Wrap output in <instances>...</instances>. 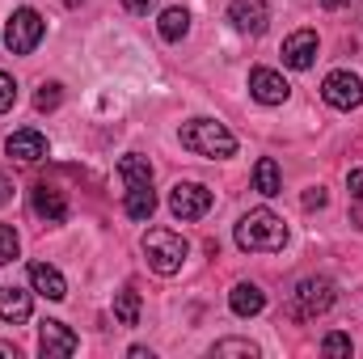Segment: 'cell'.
Masks as SVG:
<instances>
[{
    "mask_svg": "<svg viewBox=\"0 0 363 359\" xmlns=\"http://www.w3.org/2000/svg\"><path fill=\"white\" fill-rule=\"evenodd\" d=\"M233 237H237V245L245 254H279L287 245V224H283V216H274L271 207H254V211H245L237 220Z\"/></svg>",
    "mask_w": 363,
    "mask_h": 359,
    "instance_id": "obj_1",
    "label": "cell"
},
{
    "mask_svg": "<svg viewBox=\"0 0 363 359\" xmlns=\"http://www.w3.org/2000/svg\"><path fill=\"white\" fill-rule=\"evenodd\" d=\"M182 148L211 157V161H228L237 153V136L216 118H190V123H182Z\"/></svg>",
    "mask_w": 363,
    "mask_h": 359,
    "instance_id": "obj_2",
    "label": "cell"
},
{
    "mask_svg": "<svg viewBox=\"0 0 363 359\" xmlns=\"http://www.w3.org/2000/svg\"><path fill=\"white\" fill-rule=\"evenodd\" d=\"M334 300H338V292H334L330 279H321V275L300 279L296 292H291V300H287V317H291V321H317L321 313L334 309Z\"/></svg>",
    "mask_w": 363,
    "mask_h": 359,
    "instance_id": "obj_3",
    "label": "cell"
},
{
    "mask_svg": "<svg viewBox=\"0 0 363 359\" xmlns=\"http://www.w3.org/2000/svg\"><path fill=\"white\" fill-rule=\"evenodd\" d=\"M186 254H190V245H186V237L174 233V228H148V237H144V258H148V267L157 270V275H178L182 263H186Z\"/></svg>",
    "mask_w": 363,
    "mask_h": 359,
    "instance_id": "obj_4",
    "label": "cell"
},
{
    "mask_svg": "<svg viewBox=\"0 0 363 359\" xmlns=\"http://www.w3.org/2000/svg\"><path fill=\"white\" fill-rule=\"evenodd\" d=\"M43 34H47V21L34 9H17L4 26V47H9V55H30L43 43Z\"/></svg>",
    "mask_w": 363,
    "mask_h": 359,
    "instance_id": "obj_5",
    "label": "cell"
},
{
    "mask_svg": "<svg viewBox=\"0 0 363 359\" xmlns=\"http://www.w3.org/2000/svg\"><path fill=\"white\" fill-rule=\"evenodd\" d=\"M211 190L203 186V182H178L174 190H169V211H174V220L182 224H190V220H203L207 211H211Z\"/></svg>",
    "mask_w": 363,
    "mask_h": 359,
    "instance_id": "obj_6",
    "label": "cell"
},
{
    "mask_svg": "<svg viewBox=\"0 0 363 359\" xmlns=\"http://www.w3.org/2000/svg\"><path fill=\"white\" fill-rule=\"evenodd\" d=\"M321 97L334 110H359L363 106V77H355L351 68H338V72H330L321 81Z\"/></svg>",
    "mask_w": 363,
    "mask_h": 359,
    "instance_id": "obj_7",
    "label": "cell"
},
{
    "mask_svg": "<svg viewBox=\"0 0 363 359\" xmlns=\"http://www.w3.org/2000/svg\"><path fill=\"white\" fill-rule=\"evenodd\" d=\"M317 34L313 30H296V34H287L283 38V64L291 68V72H308L313 64H317Z\"/></svg>",
    "mask_w": 363,
    "mask_h": 359,
    "instance_id": "obj_8",
    "label": "cell"
},
{
    "mask_svg": "<svg viewBox=\"0 0 363 359\" xmlns=\"http://www.w3.org/2000/svg\"><path fill=\"white\" fill-rule=\"evenodd\" d=\"M77 347H81V343H77V334H72L64 321H43V326H38V351L47 359H68Z\"/></svg>",
    "mask_w": 363,
    "mask_h": 359,
    "instance_id": "obj_9",
    "label": "cell"
},
{
    "mask_svg": "<svg viewBox=\"0 0 363 359\" xmlns=\"http://www.w3.org/2000/svg\"><path fill=\"white\" fill-rule=\"evenodd\" d=\"M30 207H34V216L47 220V224H64V220H68V199H64V190H55V186H47V182H38V186L30 190Z\"/></svg>",
    "mask_w": 363,
    "mask_h": 359,
    "instance_id": "obj_10",
    "label": "cell"
},
{
    "mask_svg": "<svg viewBox=\"0 0 363 359\" xmlns=\"http://www.w3.org/2000/svg\"><path fill=\"white\" fill-rule=\"evenodd\" d=\"M228 21L241 34H262L267 21H271V9H267V0H233L228 4Z\"/></svg>",
    "mask_w": 363,
    "mask_h": 359,
    "instance_id": "obj_11",
    "label": "cell"
},
{
    "mask_svg": "<svg viewBox=\"0 0 363 359\" xmlns=\"http://www.w3.org/2000/svg\"><path fill=\"white\" fill-rule=\"evenodd\" d=\"M250 93H254L262 106H283L287 93H291V85H287L283 72H274V68H254V72H250Z\"/></svg>",
    "mask_w": 363,
    "mask_h": 359,
    "instance_id": "obj_12",
    "label": "cell"
},
{
    "mask_svg": "<svg viewBox=\"0 0 363 359\" xmlns=\"http://www.w3.org/2000/svg\"><path fill=\"white\" fill-rule=\"evenodd\" d=\"M9 157H17V161H26V165H34V161H43L47 157V136L43 131H34V127H21V131H13L9 136Z\"/></svg>",
    "mask_w": 363,
    "mask_h": 359,
    "instance_id": "obj_13",
    "label": "cell"
},
{
    "mask_svg": "<svg viewBox=\"0 0 363 359\" xmlns=\"http://www.w3.org/2000/svg\"><path fill=\"white\" fill-rule=\"evenodd\" d=\"M228 309H233L237 317H258V313L267 309V292H262L258 283H237V287L228 292Z\"/></svg>",
    "mask_w": 363,
    "mask_h": 359,
    "instance_id": "obj_14",
    "label": "cell"
},
{
    "mask_svg": "<svg viewBox=\"0 0 363 359\" xmlns=\"http://www.w3.org/2000/svg\"><path fill=\"white\" fill-rule=\"evenodd\" d=\"M30 283H34V292L47 296V300H64V296H68V279L55 267H47V263H30Z\"/></svg>",
    "mask_w": 363,
    "mask_h": 359,
    "instance_id": "obj_15",
    "label": "cell"
},
{
    "mask_svg": "<svg viewBox=\"0 0 363 359\" xmlns=\"http://www.w3.org/2000/svg\"><path fill=\"white\" fill-rule=\"evenodd\" d=\"M30 313H34V300H30V292H21V287H0V321H13V326H21V321H30Z\"/></svg>",
    "mask_w": 363,
    "mask_h": 359,
    "instance_id": "obj_16",
    "label": "cell"
},
{
    "mask_svg": "<svg viewBox=\"0 0 363 359\" xmlns=\"http://www.w3.org/2000/svg\"><path fill=\"white\" fill-rule=\"evenodd\" d=\"M123 211H127L131 220H152V211H157V190H152V186H131L127 199H123Z\"/></svg>",
    "mask_w": 363,
    "mask_h": 359,
    "instance_id": "obj_17",
    "label": "cell"
},
{
    "mask_svg": "<svg viewBox=\"0 0 363 359\" xmlns=\"http://www.w3.org/2000/svg\"><path fill=\"white\" fill-rule=\"evenodd\" d=\"M118 174H123V186L131 190V186H152V165H148V157H140V153H127L123 161H118Z\"/></svg>",
    "mask_w": 363,
    "mask_h": 359,
    "instance_id": "obj_18",
    "label": "cell"
},
{
    "mask_svg": "<svg viewBox=\"0 0 363 359\" xmlns=\"http://www.w3.org/2000/svg\"><path fill=\"white\" fill-rule=\"evenodd\" d=\"M157 30H161V38H165V43H178V38L190 34V13H186L182 4L165 9V13H161V21H157Z\"/></svg>",
    "mask_w": 363,
    "mask_h": 359,
    "instance_id": "obj_19",
    "label": "cell"
},
{
    "mask_svg": "<svg viewBox=\"0 0 363 359\" xmlns=\"http://www.w3.org/2000/svg\"><path fill=\"white\" fill-rule=\"evenodd\" d=\"M254 186H258V194H267V199L283 194V174H279V165H274L271 157H262V161L254 165Z\"/></svg>",
    "mask_w": 363,
    "mask_h": 359,
    "instance_id": "obj_20",
    "label": "cell"
},
{
    "mask_svg": "<svg viewBox=\"0 0 363 359\" xmlns=\"http://www.w3.org/2000/svg\"><path fill=\"white\" fill-rule=\"evenodd\" d=\"M114 321L118 326H140V292L135 287H123L114 296Z\"/></svg>",
    "mask_w": 363,
    "mask_h": 359,
    "instance_id": "obj_21",
    "label": "cell"
},
{
    "mask_svg": "<svg viewBox=\"0 0 363 359\" xmlns=\"http://www.w3.org/2000/svg\"><path fill=\"white\" fill-rule=\"evenodd\" d=\"M211 355H245V359H254L258 355V343H250V338H220L216 347H211Z\"/></svg>",
    "mask_w": 363,
    "mask_h": 359,
    "instance_id": "obj_22",
    "label": "cell"
},
{
    "mask_svg": "<svg viewBox=\"0 0 363 359\" xmlns=\"http://www.w3.org/2000/svg\"><path fill=\"white\" fill-rule=\"evenodd\" d=\"M21 254V237L13 233V224H0V267H9Z\"/></svg>",
    "mask_w": 363,
    "mask_h": 359,
    "instance_id": "obj_23",
    "label": "cell"
},
{
    "mask_svg": "<svg viewBox=\"0 0 363 359\" xmlns=\"http://www.w3.org/2000/svg\"><path fill=\"white\" fill-rule=\"evenodd\" d=\"M351 351H355L351 334H325V338H321V355L338 359V355H351Z\"/></svg>",
    "mask_w": 363,
    "mask_h": 359,
    "instance_id": "obj_24",
    "label": "cell"
},
{
    "mask_svg": "<svg viewBox=\"0 0 363 359\" xmlns=\"http://www.w3.org/2000/svg\"><path fill=\"white\" fill-rule=\"evenodd\" d=\"M60 101H64V85H55V81H51V85H43L38 97H34V106H38V110H55Z\"/></svg>",
    "mask_w": 363,
    "mask_h": 359,
    "instance_id": "obj_25",
    "label": "cell"
},
{
    "mask_svg": "<svg viewBox=\"0 0 363 359\" xmlns=\"http://www.w3.org/2000/svg\"><path fill=\"white\" fill-rule=\"evenodd\" d=\"M13 101H17V81L9 72H0V114L13 110Z\"/></svg>",
    "mask_w": 363,
    "mask_h": 359,
    "instance_id": "obj_26",
    "label": "cell"
},
{
    "mask_svg": "<svg viewBox=\"0 0 363 359\" xmlns=\"http://www.w3.org/2000/svg\"><path fill=\"white\" fill-rule=\"evenodd\" d=\"M123 9H127V13H135V17H148V13L157 9V0H123Z\"/></svg>",
    "mask_w": 363,
    "mask_h": 359,
    "instance_id": "obj_27",
    "label": "cell"
},
{
    "mask_svg": "<svg viewBox=\"0 0 363 359\" xmlns=\"http://www.w3.org/2000/svg\"><path fill=\"white\" fill-rule=\"evenodd\" d=\"M325 186H313V190H304V207H325Z\"/></svg>",
    "mask_w": 363,
    "mask_h": 359,
    "instance_id": "obj_28",
    "label": "cell"
},
{
    "mask_svg": "<svg viewBox=\"0 0 363 359\" xmlns=\"http://www.w3.org/2000/svg\"><path fill=\"white\" fill-rule=\"evenodd\" d=\"M347 186H351V199H359V203H363V170H351Z\"/></svg>",
    "mask_w": 363,
    "mask_h": 359,
    "instance_id": "obj_29",
    "label": "cell"
},
{
    "mask_svg": "<svg viewBox=\"0 0 363 359\" xmlns=\"http://www.w3.org/2000/svg\"><path fill=\"white\" fill-rule=\"evenodd\" d=\"M9 199H13V182H9V178H4V174H0V207H4Z\"/></svg>",
    "mask_w": 363,
    "mask_h": 359,
    "instance_id": "obj_30",
    "label": "cell"
},
{
    "mask_svg": "<svg viewBox=\"0 0 363 359\" xmlns=\"http://www.w3.org/2000/svg\"><path fill=\"white\" fill-rule=\"evenodd\" d=\"M17 355H21V351H17L13 343H0V359H17Z\"/></svg>",
    "mask_w": 363,
    "mask_h": 359,
    "instance_id": "obj_31",
    "label": "cell"
},
{
    "mask_svg": "<svg viewBox=\"0 0 363 359\" xmlns=\"http://www.w3.org/2000/svg\"><path fill=\"white\" fill-rule=\"evenodd\" d=\"M325 9H342V4H351V0H321Z\"/></svg>",
    "mask_w": 363,
    "mask_h": 359,
    "instance_id": "obj_32",
    "label": "cell"
},
{
    "mask_svg": "<svg viewBox=\"0 0 363 359\" xmlns=\"http://www.w3.org/2000/svg\"><path fill=\"white\" fill-rule=\"evenodd\" d=\"M68 4H72V9H77V4H85V0H68Z\"/></svg>",
    "mask_w": 363,
    "mask_h": 359,
    "instance_id": "obj_33",
    "label": "cell"
}]
</instances>
